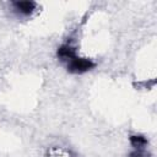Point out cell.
Listing matches in <instances>:
<instances>
[{
    "mask_svg": "<svg viewBox=\"0 0 157 157\" xmlns=\"http://www.w3.org/2000/svg\"><path fill=\"white\" fill-rule=\"evenodd\" d=\"M66 66L67 70L75 74H81V72H86L88 70H91L94 64L86 58H78V56H72L69 60H66Z\"/></svg>",
    "mask_w": 157,
    "mask_h": 157,
    "instance_id": "6da1fadb",
    "label": "cell"
},
{
    "mask_svg": "<svg viewBox=\"0 0 157 157\" xmlns=\"http://www.w3.org/2000/svg\"><path fill=\"white\" fill-rule=\"evenodd\" d=\"M13 6L22 15H29L36 7V2H33V1H16V2H13Z\"/></svg>",
    "mask_w": 157,
    "mask_h": 157,
    "instance_id": "7a4b0ae2",
    "label": "cell"
},
{
    "mask_svg": "<svg viewBox=\"0 0 157 157\" xmlns=\"http://www.w3.org/2000/svg\"><path fill=\"white\" fill-rule=\"evenodd\" d=\"M130 141H131L132 146L136 147V148H142V146H145L147 144L146 139L142 137V136H131L130 137Z\"/></svg>",
    "mask_w": 157,
    "mask_h": 157,
    "instance_id": "3957f363",
    "label": "cell"
},
{
    "mask_svg": "<svg viewBox=\"0 0 157 157\" xmlns=\"http://www.w3.org/2000/svg\"><path fill=\"white\" fill-rule=\"evenodd\" d=\"M129 157H148V156H146L145 153H142L141 151H140V148H137V151H135V152H132Z\"/></svg>",
    "mask_w": 157,
    "mask_h": 157,
    "instance_id": "277c9868",
    "label": "cell"
}]
</instances>
